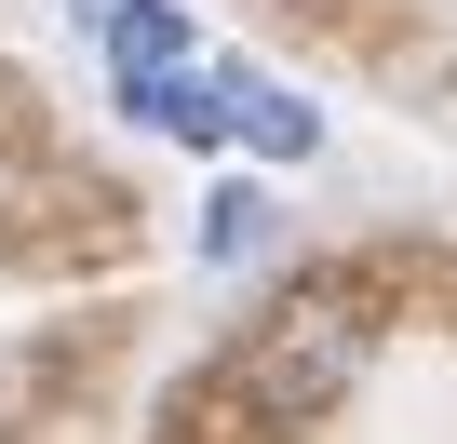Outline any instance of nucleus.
<instances>
[{
  "mask_svg": "<svg viewBox=\"0 0 457 444\" xmlns=\"http://www.w3.org/2000/svg\"><path fill=\"white\" fill-rule=\"evenodd\" d=\"M188 68H202V41H188L175 0H108V81H121V108H135V121H148Z\"/></svg>",
  "mask_w": 457,
  "mask_h": 444,
  "instance_id": "obj_1",
  "label": "nucleus"
},
{
  "mask_svg": "<svg viewBox=\"0 0 457 444\" xmlns=\"http://www.w3.org/2000/svg\"><path fill=\"white\" fill-rule=\"evenodd\" d=\"M228 135L270 148V162H296V148H323V108H310V95H283L270 68H228Z\"/></svg>",
  "mask_w": 457,
  "mask_h": 444,
  "instance_id": "obj_2",
  "label": "nucleus"
},
{
  "mask_svg": "<svg viewBox=\"0 0 457 444\" xmlns=\"http://www.w3.org/2000/svg\"><path fill=\"white\" fill-rule=\"evenodd\" d=\"M270 243V202L256 188H215V215H202V256H256Z\"/></svg>",
  "mask_w": 457,
  "mask_h": 444,
  "instance_id": "obj_3",
  "label": "nucleus"
}]
</instances>
